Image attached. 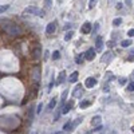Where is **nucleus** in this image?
Listing matches in <instances>:
<instances>
[{"mask_svg":"<svg viewBox=\"0 0 134 134\" xmlns=\"http://www.w3.org/2000/svg\"><path fill=\"white\" fill-rule=\"evenodd\" d=\"M4 31L8 32L9 35H12V36H15V35H19L22 30L15 23H7V24H4Z\"/></svg>","mask_w":134,"mask_h":134,"instance_id":"1","label":"nucleus"},{"mask_svg":"<svg viewBox=\"0 0 134 134\" xmlns=\"http://www.w3.org/2000/svg\"><path fill=\"white\" fill-rule=\"evenodd\" d=\"M39 11L36 7H34V5H31V7H27L24 11H23V16L27 17V16H31V15H39Z\"/></svg>","mask_w":134,"mask_h":134,"instance_id":"2","label":"nucleus"},{"mask_svg":"<svg viewBox=\"0 0 134 134\" xmlns=\"http://www.w3.org/2000/svg\"><path fill=\"white\" fill-rule=\"evenodd\" d=\"M82 94H83V87H82V85H78L73 91V97L74 98H80Z\"/></svg>","mask_w":134,"mask_h":134,"instance_id":"3","label":"nucleus"},{"mask_svg":"<svg viewBox=\"0 0 134 134\" xmlns=\"http://www.w3.org/2000/svg\"><path fill=\"white\" fill-rule=\"evenodd\" d=\"M85 58L87 60H92L95 58V51H94V48H89L86 52H85Z\"/></svg>","mask_w":134,"mask_h":134,"instance_id":"4","label":"nucleus"},{"mask_svg":"<svg viewBox=\"0 0 134 134\" xmlns=\"http://www.w3.org/2000/svg\"><path fill=\"white\" fill-rule=\"evenodd\" d=\"M113 56H114L113 52H111V51H107V52H105V54H103V56H102L101 60H102L103 63H109L110 60L113 59Z\"/></svg>","mask_w":134,"mask_h":134,"instance_id":"5","label":"nucleus"},{"mask_svg":"<svg viewBox=\"0 0 134 134\" xmlns=\"http://www.w3.org/2000/svg\"><path fill=\"white\" fill-rule=\"evenodd\" d=\"M97 83H98V82H97L95 78H87L86 82H85V86L87 87V89H91V87H94Z\"/></svg>","mask_w":134,"mask_h":134,"instance_id":"6","label":"nucleus"},{"mask_svg":"<svg viewBox=\"0 0 134 134\" xmlns=\"http://www.w3.org/2000/svg\"><path fill=\"white\" fill-rule=\"evenodd\" d=\"M80 32H82V34H90L91 32V24L89 22H86L85 24L80 27Z\"/></svg>","mask_w":134,"mask_h":134,"instance_id":"7","label":"nucleus"},{"mask_svg":"<svg viewBox=\"0 0 134 134\" xmlns=\"http://www.w3.org/2000/svg\"><path fill=\"white\" fill-rule=\"evenodd\" d=\"M55 28H56L55 22H52V23H50V24H47V27H46V32H47L48 35L50 34H54L55 32Z\"/></svg>","mask_w":134,"mask_h":134,"instance_id":"8","label":"nucleus"},{"mask_svg":"<svg viewBox=\"0 0 134 134\" xmlns=\"http://www.w3.org/2000/svg\"><path fill=\"white\" fill-rule=\"evenodd\" d=\"M73 106H74V101H70V102L66 105V106L62 109V114H67V113L70 111V110L73 109Z\"/></svg>","mask_w":134,"mask_h":134,"instance_id":"9","label":"nucleus"},{"mask_svg":"<svg viewBox=\"0 0 134 134\" xmlns=\"http://www.w3.org/2000/svg\"><path fill=\"white\" fill-rule=\"evenodd\" d=\"M101 121H102V117H101V115H95V117H92V119H91V125H92V126L101 125Z\"/></svg>","mask_w":134,"mask_h":134,"instance_id":"10","label":"nucleus"},{"mask_svg":"<svg viewBox=\"0 0 134 134\" xmlns=\"http://www.w3.org/2000/svg\"><path fill=\"white\" fill-rule=\"evenodd\" d=\"M74 127H75V126H74V122H73V121H68L67 123H66L65 126H63V131H68V130H73Z\"/></svg>","mask_w":134,"mask_h":134,"instance_id":"11","label":"nucleus"},{"mask_svg":"<svg viewBox=\"0 0 134 134\" xmlns=\"http://www.w3.org/2000/svg\"><path fill=\"white\" fill-rule=\"evenodd\" d=\"M102 47H103L102 38H101V36H98V38H97V43H95V48H97V51H101V50H102Z\"/></svg>","mask_w":134,"mask_h":134,"instance_id":"12","label":"nucleus"},{"mask_svg":"<svg viewBox=\"0 0 134 134\" xmlns=\"http://www.w3.org/2000/svg\"><path fill=\"white\" fill-rule=\"evenodd\" d=\"M78 71H74L71 75H70V78H68V82H71V83H75L78 80Z\"/></svg>","mask_w":134,"mask_h":134,"instance_id":"13","label":"nucleus"},{"mask_svg":"<svg viewBox=\"0 0 134 134\" xmlns=\"http://www.w3.org/2000/svg\"><path fill=\"white\" fill-rule=\"evenodd\" d=\"M65 78H66V73H65V71H60V74H59V78H58V85L65 82V80H66Z\"/></svg>","mask_w":134,"mask_h":134,"instance_id":"14","label":"nucleus"},{"mask_svg":"<svg viewBox=\"0 0 134 134\" xmlns=\"http://www.w3.org/2000/svg\"><path fill=\"white\" fill-rule=\"evenodd\" d=\"M90 105H91V101H82L79 103V107L80 109H86V107H89Z\"/></svg>","mask_w":134,"mask_h":134,"instance_id":"15","label":"nucleus"},{"mask_svg":"<svg viewBox=\"0 0 134 134\" xmlns=\"http://www.w3.org/2000/svg\"><path fill=\"white\" fill-rule=\"evenodd\" d=\"M130 44H131V40H122V43H121V46L123 48H127Z\"/></svg>","mask_w":134,"mask_h":134,"instance_id":"16","label":"nucleus"},{"mask_svg":"<svg viewBox=\"0 0 134 134\" xmlns=\"http://www.w3.org/2000/svg\"><path fill=\"white\" fill-rule=\"evenodd\" d=\"M39 56H40V48L36 47L35 51H34V58H35V59H39Z\"/></svg>","mask_w":134,"mask_h":134,"instance_id":"17","label":"nucleus"},{"mask_svg":"<svg viewBox=\"0 0 134 134\" xmlns=\"http://www.w3.org/2000/svg\"><path fill=\"white\" fill-rule=\"evenodd\" d=\"M113 24H114L115 27L121 26V24H122V19H121V17H117V19H114V20H113Z\"/></svg>","mask_w":134,"mask_h":134,"instance_id":"18","label":"nucleus"},{"mask_svg":"<svg viewBox=\"0 0 134 134\" xmlns=\"http://www.w3.org/2000/svg\"><path fill=\"white\" fill-rule=\"evenodd\" d=\"M55 105H56V98H54V99H51V102L48 103V109L50 110H52L55 107Z\"/></svg>","mask_w":134,"mask_h":134,"instance_id":"19","label":"nucleus"},{"mask_svg":"<svg viewBox=\"0 0 134 134\" xmlns=\"http://www.w3.org/2000/svg\"><path fill=\"white\" fill-rule=\"evenodd\" d=\"M59 56H60V52L59 51H54V52H52V59H54V60H58V59H59Z\"/></svg>","mask_w":134,"mask_h":134,"instance_id":"20","label":"nucleus"},{"mask_svg":"<svg viewBox=\"0 0 134 134\" xmlns=\"http://www.w3.org/2000/svg\"><path fill=\"white\" fill-rule=\"evenodd\" d=\"M73 35H74V32H73V31H70V32H67V34H66V36H65V40H66V42H68V40H71Z\"/></svg>","mask_w":134,"mask_h":134,"instance_id":"21","label":"nucleus"},{"mask_svg":"<svg viewBox=\"0 0 134 134\" xmlns=\"http://www.w3.org/2000/svg\"><path fill=\"white\" fill-rule=\"evenodd\" d=\"M8 7L9 5L8 4H5V5H0V14H3V12H5V11L8 9Z\"/></svg>","mask_w":134,"mask_h":134,"instance_id":"22","label":"nucleus"},{"mask_svg":"<svg viewBox=\"0 0 134 134\" xmlns=\"http://www.w3.org/2000/svg\"><path fill=\"white\" fill-rule=\"evenodd\" d=\"M66 97H67V90L63 92V95H62V102H60V106H63L65 105V102H66Z\"/></svg>","mask_w":134,"mask_h":134,"instance_id":"23","label":"nucleus"},{"mask_svg":"<svg viewBox=\"0 0 134 134\" xmlns=\"http://www.w3.org/2000/svg\"><path fill=\"white\" fill-rule=\"evenodd\" d=\"M98 3V0H90V3H89V8H94L95 5Z\"/></svg>","mask_w":134,"mask_h":134,"instance_id":"24","label":"nucleus"},{"mask_svg":"<svg viewBox=\"0 0 134 134\" xmlns=\"http://www.w3.org/2000/svg\"><path fill=\"white\" fill-rule=\"evenodd\" d=\"M127 90H129V91H134V82H130L129 85H127Z\"/></svg>","mask_w":134,"mask_h":134,"instance_id":"25","label":"nucleus"},{"mask_svg":"<svg viewBox=\"0 0 134 134\" xmlns=\"http://www.w3.org/2000/svg\"><path fill=\"white\" fill-rule=\"evenodd\" d=\"M44 3H46V7L50 8V7H51V4H52V0H44Z\"/></svg>","mask_w":134,"mask_h":134,"instance_id":"26","label":"nucleus"},{"mask_svg":"<svg viewBox=\"0 0 134 134\" xmlns=\"http://www.w3.org/2000/svg\"><path fill=\"white\" fill-rule=\"evenodd\" d=\"M127 35H129V36H134V28H131V30H129V32H127Z\"/></svg>","mask_w":134,"mask_h":134,"instance_id":"27","label":"nucleus"},{"mask_svg":"<svg viewBox=\"0 0 134 134\" xmlns=\"http://www.w3.org/2000/svg\"><path fill=\"white\" fill-rule=\"evenodd\" d=\"M82 62H83V58L82 56H78L77 58V63H82Z\"/></svg>","mask_w":134,"mask_h":134,"instance_id":"28","label":"nucleus"},{"mask_svg":"<svg viewBox=\"0 0 134 134\" xmlns=\"http://www.w3.org/2000/svg\"><path fill=\"white\" fill-rule=\"evenodd\" d=\"M119 83H121V85H125V83H126V79H125V78H119Z\"/></svg>","mask_w":134,"mask_h":134,"instance_id":"29","label":"nucleus"},{"mask_svg":"<svg viewBox=\"0 0 134 134\" xmlns=\"http://www.w3.org/2000/svg\"><path fill=\"white\" fill-rule=\"evenodd\" d=\"M42 107H43V105L40 103L39 106H38V114H40V111H42Z\"/></svg>","mask_w":134,"mask_h":134,"instance_id":"30","label":"nucleus"},{"mask_svg":"<svg viewBox=\"0 0 134 134\" xmlns=\"http://www.w3.org/2000/svg\"><path fill=\"white\" fill-rule=\"evenodd\" d=\"M107 46H109V47H114V42H113V40H110V42H107Z\"/></svg>","mask_w":134,"mask_h":134,"instance_id":"31","label":"nucleus"},{"mask_svg":"<svg viewBox=\"0 0 134 134\" xmlns=\"http://www.w3.org/2000/svg\"><path fill=\"white\" fill-rule=\"evenodd\" d=\"M117 8H118V9L122 8V3H118V4H117Z\"/></svg>","mask_w":134,"mask_h":134,"instance_id":"32","label":"nucleus"},{"mask_svg":"<svg viewBox=\"0 0 134 134\" xmlns=\"http://www.w3.org/2000/svg\"><path fill=\"white\" fill-rule=\"evenodd\" d=\"M103 91L107 92V91H109V87H107V86H103Z\"/></svg>","mask_w":134,"mask_h":134,"instance_id":"33","label":"nucleus"},{"mask_svg":"<svg viewBox=\"0 0 134 134\" xmlns=\"http://www.w3.org/2000/svg\"><path fill=\"white\" fill-rule=\"evenodd\" d=\"M127 5H131V0H126V2H125Z\"/></svg>","mask_w":134,"mask_h":134,"instance_id":"34","label":"nucleus"},{"mask_svg":"<svg viewBox=\"0 0 134 134\" xmlns=\"http://www.w3.org/2000/svg\"><path fill=\"white\" fill-rule=\"evenodd\" d=\"M131 78L134 79V70H133V73H131Z\"/></svg>","mask_w":134,"mask_h":134,"instance_id":"35","label":"nucleus"},{"mask_svg":"<svg viewBox=\"0 0 134 134\" xmlns=\"http://www.w3.org/2000/svg\"><path fill=\"white\" fill-rule=\"evenodd\" d=\"M131 131H133V133H134V126H133V127H131Z\"/></svg>","mask_w":134,"mask_h":134,"instance_id":"36","label":"nucleus"}]
</instances>
